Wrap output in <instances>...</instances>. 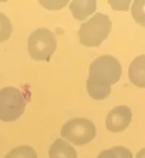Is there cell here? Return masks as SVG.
Segmentation results:
<instances>
[{
  "label": "cell",
  "instance_id": "cell-3",
  "mask_svg": "<svg viewBox=\"0 0 145 158\" xmlns=\"http://www.w3.org/2000/svg\"><path fill=\"white\" fill-rule=\"evenodd\" d=\"M57 47L55 35L46 28L37 29L30 35L28 51L35 60L49 61Z\"/></svg>",
  "mask_w": 145,
  "mask_h": 158
},
{
  "label": "cell",
  "instance_id": "cell-2",
  "mask_svg": "<svg viewBox=\"0 0 145 158\" xmlns=\"http://www.w3.org/2000/svg\"><path fill=\"white\" fill-rule=\"evenodd\" d=\"M112 23L107 15L97 13L87 22L84 23L78 32L80 42L87 47H97L107 38Z\"/></svg>",
  "mask_w": 145,
  "mask_h": 158
},
{
  "label": "cell",
  "instance_id": "cell-9",
  "mask_svg": "<svg viewBox=\"0 0 145 158\" xmlns=\"http://www.w3.org/2000/svg\"><path fill=\"white\" fill-rule=\"evenodd\" d=\"M130 80L138 87H144V55L139 56L132 62L129 68Z\"/></svg>",
  "mask_w": 145,
  "mask_h": 158
},
{
  "label": "cell",
  "instance_id": "cell-11",
  "mask_svg": "<svg viewBox=\"0 0 145 158\" xmlns=\"http://www.w3.org/2000/svg\"><path fill=\"white\" fill-rule=\"evenodd\" d=\"M4 158H37V155L32 147L21 146L11 150L5 155Z\"/></svg>",
  "mask_w": 145,
  "mask_h": 158
},
{
  "label": "cell",
  "instance_id": "cell-4",
  "mask_svg": "<svg viewBox=\"0 0 145 158\" xmlns=\"http://www.w3.org/2000/svg\"><path fill=\"white\" fill-rule=\"evenodd\" d=\"M25 101L21 91L14 86L0 89V119L4 122L16 120L23 114Z\"/></svg>",
  "mask_w": 145,
  "mask_h": 158
},
{
  "label": "cell",
  "instance_id": "cell-13",
  "mask_svg": "<svg viewBox=\"0 0 145 158\" xmlns=\"http://www.w3.org/2000/svg\"><path fill=\"white\" fill-rule=\"evenodd\" d=\"M43 3H46L47 4L44 5L45 6V8L49 9V7H52L51 9H60L62 8V6H64L65 4H67V1H64L63 2V1H60V2H57V1H54V2H51V1H47V2H45V1H42Z\"/></svg>",
  "mask_w": 145,
  "mask_h": 158
},
{
  "label": "cell",
  "instance_id": "cell-10",
  "mask_svg": "<svg viewBox=\"0 0 145 158\" xmlns=\"http://www.w3.org/2000/svg\"><path fill=\"white\" fill-rule=\"evenodd\" d=\"M97 158H133V153L123 146H114L105 150L99 155Z\"/></svg>",
  "mask_w": 145,
  "mask_h": 158
},
{
  "label": "cell",
  "instance_id": "cell-7",
  "mask_svg": "<svg viewBox=\"0 0 145 158\" xmlns=\"http://www.w3.org/2000/svg\"><path fill=\"white\" fill-rule=\"evenodd\" d=\"M49 158H77V152L71 145L62 139H57L51 145Z\"/></svg>",
  "mask_w": 145,
  "mask_h": 158
},
{
  "label": "cell",
  "instance_id": "cell-1",
  "mask_svg": "<svg viewBox=\"0 0 145 158\" xmlns=\"http://www.w3.org/2000/svg\"><path fill=\"white\" fill-rule=\"evenodd\" d=\"M121 65L116 58L104 55L93 61L89 69L87 89L95 100H103L111 94V85L118 82L121 75Z\"/></svg>",
  "mask_w": 145,
  "mask_h": 158
},
{
  "label": "cell",
  "instance_id": "cell-6",
  "mask_svg": "<svg viewBox=\"0 0 145 158\" xmlns=\"http://www.w3.org/2000/svg\"><path fill=\"white\" fill-rule=\"evenodd\" d=\"M131 109L126 106H119L109 112L106 119V128L111 132L119 133L129 126L132 119Z\"/></svg>",
  "mask_w": 145,
  "mask_h": 158
},
{
  "label": "cell",
  "instance_id": "cell-14",
  "mask_svg": "<svg viewBox=\"0 0 145 158\" xmlns=\"http://www.w3.org/2000/svg\"><path fill=\"white\" fill-rule=\"evenodd\" d=\"M109 2L112 5L113 8L115 9H118L119 6H126L127 9H128V6L130 4V1H127V2H125V1H122V2L115 1L113 2V3H111L110 1H109Z\"/></svg>",
  "mask_w": 145,
  "mask_h": 158
},
{
  "label": "cell",
  "instance_id": "cell-8",
  "mask_svg": "<svg viewBox=\"0 0 145 158\" xmlns=\"http://www.w3.org/2000/svg\"><path fill=\"white\" fill-rule=\"evenodd\" d=\"M96 1H73L69 8L75 19L83 20L95 11Z\"/></svg>",
  "mask_w": 145,
  "mask_h": 158
},
{
  "label": "cell",
  "instance_id": "cell-12",
  "mask_svg": "<svg viewBox=\"0 0 145 158\" xmlns=\"http://www.w3.org/2000/svg\"><path fill=\"white\" fill-rule=\"evenodd\" d=\"M12 25L6 15L0 13V42L9 39L12 32Z\"/></svg>",
  "mask_w": 145,
  "mask_h": 158
},
{
  "label": "cell",
  "instance_id": "cell-5",
  "mask_svg": "<svg viewBox=\"0 0 145 158\" xmlns=\"http://www.w3.org/2000/svg\"><path fill=\"white\" fill-rule=\"evenodd\" d=\"M96 129L95 124L85 118H75L64 124L61 131L63 139L76 146L85 145L95 138Z\"/></svg>",
  "mask_w": 145,
  "mask_h": 158
}]
</instances>
